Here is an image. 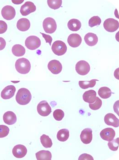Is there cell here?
<instances>
[{"mask_svg":"<svg viewBox=\"0 0 119 160\" xmlns=\"http://www.w3.org/2000/svg\"><path fill=\"white\" fill-rule=\"evenodd\" d=\"M32 99V95L29 90L26 88H21L17 91L16 100L21 105H26L29 103Z\"/></svg>","mask_w":119,"mask_h":160,"instance_id":"1","label":"cell"},{"mask_svg":"<svg viewBox=\"0 0 119 160\" xmlns=\"http://www.w3.org/2000/svg\"><path fill=\"white\" fill-rule=\"evenodd\" d=\"M16 69L21 74H26L28 73L31 69L30 62L25 58L18 59L16 62Z\"/></svg>","mask_w":119,"mask_h":160,"instance_id":"2","label":"cell"},{"mask_svg":"<svg viewBox=\"0 0 119 160\" xmlns=\"http://www.w3.org/2000/svg\"><path fill=\"white\" fill-rule=\"evenodd\" d=\"M52 49L55 55L61 56L66 53L67 47L64 42L61 41H57L53 43Z\"/></svg>","mask_w":119,"mask_h":160,"instance_id":"3","label":"cell"},{"mask_svg":"<svg viewBox=\"0 0 119 160\" xmlns=\"http://www.w3.org/2000/svg\"><path fill=\"white\" fill-rule=\"evenodd\" d=\"M43 26L46 33L52 34L57 29V22L53 18L51 17L47 18L43 21Z\"/></svg>","mask_w":119,"mask_h":160,"instance_id":"4","label":"cell"},{"mask_svg":"<svg viewBox=\"0 0 119 160\" xmlns=\"http://www.w3.org/2000/svg\"><path fill=\"white\" fill-rule=\"evenodd\" d=\"M25 45L26 48L29 50H36L41 45V41L39 37L32 35L27 38Z\"/></svg>","mask_w":119,"mask_h":160,"instance_id":"5","label":"cell"},{"mask_svg":"<svg viewBox=\"0 0 119 160\" xmlns=\"http://www.w3.org/2000/svg\"><path fill=\"white\" fill-rule=\"evenodd\" d=\"M37 112L41 116L47 117L52 112L51 106L46 101L40 102L37 106Z\"/></svg>","mask_w":119,"mask_h":160,"instance_id":"6","label":"cell"},{"mask_svg":"<svg viewBox=\"0 0 119 160\" xmlns=\"http://www.w3.org/2000/svg\"><path fill=\"white\" fill-rule=\"evenodd\" d=\"M76 70L79 75H86L90 71V66L89 63L85 61H80L76 64Z\"/></svg>","mask_w":119,"mask_h":160,"instance_id":"7","label":"cell"},{"mask_svg":"<svg viewBox=\"0 0 119 160\" xmlns=\"http://www.w3.org/2000/svg\"><path fill=\"white\" fill-rule=\"evenodd\" d=\"M104 27L109 32H114L119 28V22L114 18H108L104 22Z\"/></svg>","mask_w":119,"mask_h":160,"instance_id":"8","label":"cell"},{"mask_svg":"<svg viewBox=\"0 0 119 160\" xmlns=\"http://www.w3.org/2000/svg\"><path fill=\"white\" fill-rule=\"evenodd\" d=\"M2 15L6 20H12L15 16L16 11L11 6H6L2 9Z\"/></svg>","mask_w":119,"mask_h":160,"instance_id":"9","label":"cell"},{"mask_svg":"<svg viewBox=\"0 0 119 160\" xmlns=\"http://www.w3.org/2000/svg\"><path fill=\"white\" fill-rule=\"evenodd\" d=\"M36 10V7L33 3L27 2L21 7L20 13L22 16H26Z\"/></svg>","mask_w":119,"mask_h":160,"instance_id":"10","label":"cell"},{"mask_svg":"<svg viewBox=\"0 0 119 160\" xmlns=\"http://www.w3.org/2000/svg\"><path fill=\"white\" fill-rule=\"evenodd\" d=\"M48 68L53 74H58L62 72V66L59 61L53 60L48 63Z\"/></svg>","mask_w":119,"mask_h":160,"instance_id":"11","label":"cell"},{"mask_svg":"<svg viewBox=\"0 0 119 160\" xmlns=\"http://www.w3.org/2000/svg\"><path fill=\"white\" fill-rule=\"evenodd\" d=\"M12 152L15 158H22L26 156L27 153V149L23 145H17L13 147Z\"/></svg>","mask_w":119,"mask_h":160,"instance_id":"12","label":"cell"},{"mask_svg":"<svg viewBox=\"0 0 119 160\" xmlns=\"http://www.w3.org/2000/svg\"><path fill=\"white\" fill-rule=\"evenodd\" d=\"M100 135L101 138L104 140L111 141L115 138L116 132L113 128H107L101 131Z\"/></svg>","mask_w":119,"mask_h":160,"instance_id":"13","label":"cell"},{"mask_svg":"<svg viewBox=\"0 0 119 160\" xmlns=\"http://www.w3.org/2000/svg\"><path fill=\"white\" fill-rule=\"evenodd\" d=\"M82 42V37L78 34H72L68 37V43L69 45L72 48H76L79 47L81 44Z\"/></svg>","mask_w":119,"mask_h":160,"instance_id":"14","label":"cell"},{"mask_svg":"<svg viewBox=\"0 0 119 160\" xmlns=\"http://www.w3.org/2000/svg\"><path fill=\"white\" fill-rule=\"evenodd\" d=\"M80 139L82 142L85 144L91 143L93 139L92 130L90 128H86L82 131L80 135Z\"/></svg>","mask_w":119,"mask_h":160,"instance_id":"15","label":"cell"},{"mask_svg":"<svg viewBox=\"0 0 119 160\" xmlns=\"http://www.w3.org/2000/svg\"><path fill=\"white\" fill-rule=\"evenodd\" d=\"M16 90V89L14 85H8L2 91L1 97L4 100L11 99L14 96Z\"/></svg>","mask_w":119,"mask_h":160,"instance_id":"16","label":"cell"},{"mask_svg":"<svg viewBox=\"0 0 119 160\" xmlns=\"http://www.w3.org/2000/svg\"><path fill=\"white\" fill-rule=\"evenodd\" d=\"M104 121L107 125L112 126L115 128L119 127V119L112 113L107 114L104 118Z\"/></svg>","mask_w":119,"mask_h":160,"instance_id":"17","label":"cell"},{"mask_svg":"<svg viewBox=\"0 0 119 160\" xmlns=\"http://www.w3.org/2000/svg\"><path fill=\"white\" fill-rule=\"evenodd\" d=\"M3 119L5 123L9 125H13L16 122L17 120L15 114L12 111H8L5 113Z\"/></svg>","mask_w":119,"mask_h":160,"instance_id":"18","label":"cell"},{"mask_svg":"<svg viewBox=\"0 0 119 160\" xmlns=\"http://www.w3.org/2000/svg\"><path fill=\"white\" fill-rule=\"evenodd\" d=\"M96 96H97V94L96 91H94V90H89L84 92L82 98L84 102L91 104L95 102L96 98L97 97Z\"/></svg>","mask_w":119,"mask_h":160,"instance_id":"19","label":"cell"},{"mask_svg":"<svg viewBox=\"0 0 119 160\" xmlns=\"http://www.w3.org/2000/svg\"><path fill=\"white\" fill-rule=\"evenodd\" d=\"M17 27L18 30L24 32L27 31L30 27V22L28 19L22 18L18 20L17 23Z\"/></svg>","mask_w":119,"mask_h":160,"instance_id":"20","label":"cell"},{"mask_svg":"<svg viewBox=\"0 0 119 160\" xmlns=\"http://www.w3.org/2000/svg\"><path fill=\"white\" fill-rule=\"evenodd\" d=\"M84 41L88 46L93 47L98 43V37L96 34L88 33L84 36Z\"/></svg>","mask_w":119,"mask_h":160,"instance_id":"21","label":"cell"},{"mask_svg":"<svg viewBox=\"0 0 119 160\" xmlns=\"http://www.w3.org/2000/svg\"><path fill=\"white\" fill-rule=\"evenodd\" d=\"M81 22L77 19H72L68 22V28L70 30L72 31H77L80 29L81 27Z\"/></svg>","mask_w":119,"mask_h":160,"instance_id":"22","label":"cell"},{"mask_svg":"<svg viewBox=\"0 0 119 160\" xmlns=\"http://www.w3.org/2000/svg\"><path fill=\"white\" fill-rule=\"evenodd\" d=\"M36 157L38 160H51L52 155L50 151L42 150L36 153Z\"/></svg>","mask_w":119,"mask_h":160,"instance_id":"23","label":"cell"},{"mask_svg":"<svg viewBox=\"0 0 119 160\" xmlns=\"http://www.w3.org/2000/svg\"><path fill=\"white\" fill-rule=\"evenodd\" d=\"M12 52L14 55L16 57H21L25 54L26 51L23 46L19 44H17L13 46L12 49Z\"/></svg>","mask_w":119,"mask_h":160,"instance_id":"24","label":"cell"},{"mask_svg":"<svg viewBox=\"0 0 119 160\" xmlns=\"http://www.w3.org/2000/svg\"><path fill=\"white\" fill-rule=\"evenodd\" d=\"M69 131L67 129H62L60 130L57 134V138L60 141L65 142L69 137Z\"/></svg>","mask_w":119,"mask_h":160,"instance_id":"25","label":"cell"},{"mask_svg":"<svg viewBox=\"0 0 119 160\" xmlns=\"http://www.w3.org/2000/svg\"><path fill=\"white\" fill-rule=\"evenodd\" d=\"M98 94L100 98L106 99L111 97L112 92L110 88L107 87H103L99 89Z\"/></svg>","mask_w":119,"mask_h":160,"instance_id":"26","label":"cell"},{"mask_svg":"<svg viewBox=\"0 0 119 160\" xmlns=\"http://www.w3.org/2000/svg\"><path fill=\"white\" fill-rule=\"evenodd\" d=\"M98 79H92L90 81H80L79 85L80 87L82 89H87L89 88H93L96 84V81Z\"/></svg>","mask_w":119,"mask_h":160,"instance_id":"27","label":"cell"},{"mask_svg":"<svg viewBox=\"0 0 119 160\" xmlns=\"http://www.w3.org/2000/svg\"><path fill=\"white\" fill-rule=\"evenodd\" d=\"M40 141L42 146L45 148H51L52 146L53 143L52 139L49 137V136L46 134H43L40 137Z\"/></svg>","mask_w":119,"mask_h":160,"instance_id":"28","label":"cell"},{"mask_svg":"<svg viewBox=\"0 0 119 160\" xmlns=\"http://www.w3.org/2000/svg\"><path fill=\"white\" fill-rule=\"evenodd\" d=\"M62 2V0H48L47 3L51 8L56 10L61 7Z\"/></svg>","mask_w":119,"mask_h":160,"instance_id":"29","label":"cell"},{"mask_svg":"<svg viewBox=\"0 0 119 160\" xmlns=\"http://www.w3.org/2000/svg\"><path fill=\"white\" fill-rule=\"evenodd\" d=\"M102 105V100L98 97H96L95 102L93 103L89 104V107L90 109L93 110H97L101 108Z\"/></svg>","mask_w":119,"mask_h":160,"instance_id":"30","label":"cell"},{"mask_svg":"<svg viewBox=\"0 0 119 160\" xmlns=\"http://www.w3.org/2000/svg\"><path fill=\"white\" fill-rule=\"evenodd\" d=\"M101 23V19L99 16H93L89 19L88 22L89 26L90 27H93L95 26L100 25Z\"/></svg>","mask_w":119,"mask_h":160,"instance_id":"31","label":"cell"},{"mask_svg":"<svg viewBox=\"0 0 119 160\" xmlns=\"http://www.w3.org/2000/svg\"><path fill=\"white\" fill-rule=\"evenodd\" d=\"M119 143V138H118L115 139H113L112 141H109L108 143V146L112 151H117L118 149Z\"/></svg>","mask_w":119,"mask_h":160,"instance_id":"32","label":"cell"},{"mask_svg":"<svg viewBox=\"0 0 119 160\" xmlns=\"http://www.w3.org/2000/svg\"><path fill=\"white\" fill-rule=\"evenodd\" d=\"M53 115L54 118L56 120L60 121L62 120V119L64 117L65 113L62 110L57 109L53 112Z\"/></svg>","mask_w":119,"mask_h":160,"instance_id":"33","label":"cell"},{"mask_svg":"<svg viewBox=\"0 0 119 160\" xmlns=\"http://www.w3.org/2000/svg\"><path fill=\"white\" fill-rule=\"evenodd\" d=\"M9 128L7 126L4 125H0V138H4L8 135Z\"/></svg>","mask_w":119,"mask_h":160,"instance_id":"34","label":"cell"},{"mask_svg":"<svg viewBox=\"0 0 119 160\" xmlns=\"http://www.w3.org/2000/svg\"><path fill=\"white\" fill-rule=\"evenodd\" d=\"M7 29V25L6 22L2 20H0V34L5 33Z\"/></svg>","mask_w":119,"mask_h":160,"instance_id":"35","label":"cell"},{"mask_svg":"<svg viewBox=\"0 0 119 160\" xmlns=\"http://www.w3.org/2000/svg\"><path fill=\"white\" fill-rule=\"evenodd\" d=\"M78 160H94L93 157L91 156V155H88V154H83L82 155H81L80 156L79 158H78Z\"/></svg>","mask_w":119,"mask_h":160,"instance_id":"36","label":"cell"},{"mask_svg":"<svg viewBox=\"0 0 119 160\" xmlns=\"http://www.w3.org/2000/svg\"><path fill=\"white\" fill-rule=\"evenodd\" d=\"M40 34L42 35L43 38L46 40V42L47 43H49L50 46H51V44H52V38L51 37L50 35H46V34H44V33H40Z\"/></svg>","mask_w":119,"mask_h":160,"instance_id":"37","label":"cell"},{"mask_svg":"<svg viewBox=\"0 0 119 160\" xmlns=\"http://www.w3.org/2000/svg\"><path fill=\"white\" fill-rule=\"evenodd\" d=\"M6 46V42L4 38L0 37V51L3 50Z\"/></svg>","mask_w":119,"mask_h":160,"instance_id":"38","label":"cell"},{"mask_svg":"<svg viewBox=\"0 0 119 160\" xmlns=\"http://www.w3.org/2000/svg\"><path fill=\"white\" fill-rule=\"evenodd\" d=\"M23 1H12V2H13L14 3L16 4H20L23 2Z\"/></svg>","mask_w":119,"mask_h":160,"instance_id":"39","label":"cell"}]
</instances>
